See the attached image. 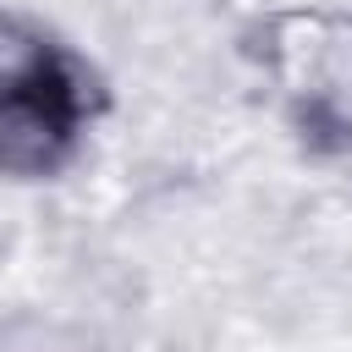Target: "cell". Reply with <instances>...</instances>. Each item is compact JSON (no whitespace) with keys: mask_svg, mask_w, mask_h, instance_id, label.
<instances>
[{"mask_svg":"<svg viewBox=\"0 0 352 352\" xmlns=\"http://www.w3.org/2000/svg\"><path fill=\"white\" fill-rule=\"evenodd\" d=\"M104 110L94 66L44 22L0 11V176H55Z\"/></svg>","mask_w":352,"mask_h":352,"instance_id":"cell-1","label":"cell"},{"mask_svg":"<svg viewBox=\"0 0 352 352\" xmlns=\"http://www.w3.org/2000/svg\"><path fill=\"white\" fill-rule=\"evenodd\" d=\"M275 110L314 148H352V11L292 6L258 33Z\"/></svg>","mask_w":352,"mask_h":352,"instance_id":"cell-2","label":"cell"}]
</instances>
